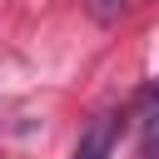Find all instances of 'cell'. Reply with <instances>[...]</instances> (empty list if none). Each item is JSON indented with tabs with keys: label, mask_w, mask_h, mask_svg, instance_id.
Here are the masks:
<instances>
[{
	"label": "cell",
	"mask_w": 159,
	"mask_h": 159,
	"mask_svg": "<svg viewBox=\"0 0 159 159\" xmlns=\"http://www.w3.org/2000/svg\"><path fill=\"white\" fill-rule=\"evenodd\" d=\"M139 159H159V109L144 114V124H139Z\"/></svg>",
	"instance_id": "obj_2"
},
{
	"label": "cell",
	"mask_w": 159,
	"mask_h": 159,
	"mask_svg": "<svg viewBox=\"0 0 159 159\" xmlns=\"http://www.w3.org/2000/svg\"><path fill=\"white\" fill-rule=\"evenodd\" d=\"M114 139H119V114H94L70 159H109L114 154Z\"/></svg>",
	"instance_id": "obj_1"
},
{
	"label": "cell",
	"mask_w": 159,
	"mask_h": 159,
	"mask_svg": "<svg viewBox=\"0 0 159 159\" xmlns=\"http://www.w3.org/2000/svg\"><path fill=\"white\" fill-rule=\"evenodd\" d=\"M124 5H129V0H89V15L109 25V20H119V15H124Z\"/></svg>",
	"instance_id": "obj_3"
}]
</instances>
